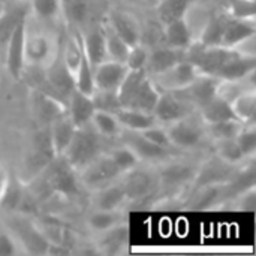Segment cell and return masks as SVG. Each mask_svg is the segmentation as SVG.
I'll return each instance as SVG.
<instances>
[{
  "label": "cell",
  "instance_id": "1",
  "mask_svg": "<svg viewBox=\"0 0 256 256\" xmlns=\"http://www.w3.org/2000/svg\"><path fill=\"white\" fill-rule=\"evenodd\" d=\"M3 224L9 230V232L14 236L22 254L46 255L50 242L40 232L36 222H33L26 213H21V212L6 213Z\"/></svg>",
  "mask_w": 256,
  "mask_h": 256
},
{
  "label": "cell",
  "instance_id": "2",
  "mask_svg": "<svg viewBox=\"0 0 256 256\" xmlns=\"http://www.w3.org/2000/svg\"><path fill=\"white\" fill-rule=\"evenodd\" d=\"M102 140L104 138L90 123L80 126L75 129V134L62 156L78 172L102 153Z\"/></svg>",
  "mask_w": 256,
  "mask_h": 256
},
{
  "label": "cell",
  "instance_id": "3",
  "mask_svg": "<svg viewBox=\"0 0 256 256\" xmlns=\"http://www.w3.org/2000/svg\"><path fill=\"white\" fill-rule=\"evenodd\" d=\"M200 164L180 159H165L159 162L156 170L158 188L166 194L178 192L189 184H194Z\"/></svg>",
  "mask_w": 256,
  "mask_h": 256
},
{
  "label": "cell",
  "instance_id": "4",
  "mask_svg": "<svg viewBox=\"0 0 256 256\" xmlns=\"http://www.w3.org/2000/svg\"><path fill=\"white\" fill-rule=\"evenodd\" d=\"M170 142L176 148L182 150H190L198 147L206 135V123L201 120L198 111L172 122L165 126Z\"/></svg>",
  "mask_w": 256,
  "mask_h": 256
},
{
  "label": "cell",
  "instance_id": "5",
  "mask_svg": "<svg viewBox=\"0 0 256 256\" xmlns=\"http://www.w3.org/2000/svg\"><path fill=\"white\" fill-rule=\"evenodd\" d=\"M122 177L114 162L108 153H100L96 159L88 162L84 168L78 171V180L81 188H86L90 192L102 189Z\"/></svg>",
  "mask_w": 256,
  "mask_h": 256
},
{
  "label": "cell",
  "instance_id": "6",
  "mask_svg": "<svg viewBox=\"0 0 256 256\" xmlns=\"http://www.w3.org/2000/svg\"><path fill=\"white\" fill-rule=\"evenodd\" d=\"M44 172L45 183L51 192L68 198L80 194L81 184L78 180V172L64 160L63 156H56L44 170Z\"/></svg>",
  "mask_w": 256,
  "mask_h": 256
},
{
  "label": "cell",
  "instance_id": "7",
  "mask_svg": "<svg viewBox=\"0 0 256 256\" xmlns=\"http://www.w3.org/2000/svg\"><path fill=\"white\" fill-rule=\"evenodd\" d=\"M118 182L126 194L128 201H144L159 190L156 171H150L140 165L124 172Z\"/></svg>",
  "mask_w": 256,
  "mask_h": 256
},
{
  "label": "cell",
  "instance_id": "8",
  "mask_svg": "<svg viewBox=\"0 0 256 256\" xmlns=\"http://www.w3.org/2000/svg\"><path fill=\"white\" fill-rule=\"evenodd\" d=\"M57 52H54V45L51 38L42 30H33L26 21V36H24V57L26 66L45 68Z\"/></svg>",
  "mask_w": 256,
  "mask_h": 256
},
{
  "label": "cell",
  "instance_id": "9",
  "mask_svg": "<svg viewBox=\"0 0 256 256\" xmlns=\"http://www.w3.org/2000/svg\"><path fill=\"white\" fill-rule=\"evenodd\" d=\"M198 74L200 72L194 64H190L186 60H182L177 64L171 66L170 69L148 76L152 78L153 84L159 88V92H174L189 86Z\"/></svg>",
  "mask_w": 256,
  "mask_h": 256
},
{
  "label": "cell",
  "instance_id": "10",
  "mask_svg": "<svg viewBox=\"0 0 256 256\" xmlns=\"http://www.w3.org/2000/svg\"><path fill=\"white\" fill-rule=\"evenodd\" d=\"M26 21L27 16L15 27L14 33L10 34L3 57L4 66L10 78L20 80L26 72V57H24V36H26Z\"/></svg>",
  "mask_w": 256,
  "mask_h": 256
},
{
  "label": "cell",
  "instance_id": "11",
  "mask_svg": "<svg viewBox=\"0 0 256 256\" xmlns=\"http://www.w3.org/2000/svg\"><path fill=\"white\" fill-rule=\"evenodd\" d=\"M192 112H195V110L177 92H160L156 106L153 110L154 118L159 124L164 126L177 122Z\"/></svg>",
  "mask_w": 256,
  "mask_h": 256
},
{
  "label": "cell",
  "instance_id": "12",
  "mask_svg": "<svg viewBox=\"0 0 256 256\" xmlns=\"http://www.w3.org/2000/svg\"><path fill=\"white\" fill-rule=\"evenodd\" d=\"M234 174H236L234 165H230L213 154L210 159L200 164L194 184L196 189L210 184H226L232 180Z\"/></svg>",
  "mask_w": 256,
  "mask_h": 256
},
{
  "label": "cell",
  "instance_id": "13",
  "mask_svg": "<svg viewBox=\"0 0 256 256\" xmlns=\"http://www.w3.org/2000/svg\"><path fill=\"white\" fill-rule=\"evenodd\" d=\"M218 82H219L218 76L198 74L196 78L189 86H186L184 88H180V90H174V92H177L195 111H198L213 96H216Z\"/></svg>",
  "mask_w": 256,
  "mask_h": 256
},
{
  "label": "cell",
  "instance_id": "14",
  "mask_svg": "<svg viewBox=\"0 0 256 256\" xmlns=\"http://www.w3.org/2000/svg\"><path fill=\"white\" fill-rule=\"evenodd\" d=\"M122 141L124 146H128L141 162H162L170 158V150L159 147L153 142H150L147 138H144L140 132L134 130H124L120 132Z\"/></svg>",
  "mask_w": 256,
  "mask_h": 256
},
{
  "label": "cell",
  "instance_id": "15",
  "mask_svg": "<svg viewBox=\"0 0 256 256\" xmlns=\"http://www.w3.org/2000/svg\"><path fill=\"white\" fill-rule=\"evenodd\" d=\"M124 63L105 60L93 68V78L96 90H118L124 75L128 74Z\"/></svg>",
  "mask_w": 256,
  "mask_h": 256
},
{
  "label": "cell",
  "instance_id": "16",
  "mask_svg": "<svg viewBox=\"0 0 256 256\" xmlns=\"http://www.w3.org/2000/svg\"><path fill=\"white\" fill-rule=\"evenodd\" d=\"M32 106H33L34 117L42 124H45L46 128L56 118H58L60 116H63L66 112V105L62 100H58V99H56V98H52V96L40 92V90H38V88L33 90Z\"/></svg>",
  "mask_w": 256,
  "mask_h": 256
},
{
  "label": "cell",
  "instance_id": "17",
  "mask_svg": "<svg viewBox=\"0 0 256 256\" xmlns=\"http://www.w3.org/2000/svg\"><path fill=\"white\" fill-rule=\"evenodd\" d=\"M108 26L118 34L129 46L138 44L141 40V28L138 21L123 10H111L108 14Z\"/></svg>",
  "mask_w": 256,
  "mask_h": 256
},
{
  "label": "cell",
  "instance_id": "18",
  "mask_svg": "<svg viewBox=\"0 0 256 256\" xmlns=\"http://www.w3.org/2000/svg\"><path fill=\"white\" fill-rule=\"evenodd\" d=\"M184 60V50L172 48L168 45L156 46L148 51V60L146 66V72L148 75H154L170 69L178 62Z\"/></svg>",
  "mask_w": 256,
  "mask_h": 256
},
{
  "label": "cell",
  "instance_id": "19",
  "mask_svg": "<svg viewBox=\"0 0 256 256\" xmlns=\"http://www.w3.org/2000/svg\"><path fill=\"white\" fill-rule=\"evenodd\" d=\"M94 111L96 110H94L92 96H87V94L78 92L76 88H74L66 102V114L69 116L72 123L76 128L88 124Z\"/></svg>",
  "mask_w": 256,
  "mask_h": 256
},
{
  "label": "cell",
  "instance_id": "20",
  "mask_svg": "<svg viewBox=\"0 0 256 256\" xmlns=\"http://www.w3.org/2000/svg\"><path fill=\"white\" fill-rule=\"evenodd\" d=\"M92 207L94 210H108V212H116L120 210L124 202L128 201L126 194L120 184V182H114L102 189H98L92 192Z\"/></svg>",
  "mask_w": 256,
  "mask_h": 256
},
{
  "label": "cell",
  "instance_id": "21",
  "mask_svg": "<svg viewBox=\"0 0 256 256\" xmlns=\"http://www.w3.org/2000/svg\"><path fill=\"white\" fill-rule=\"evenodd\" d=\"M76 126L72 123L69 116L64 112L58 118H56L50 126H48V135H50V142L52 147V152L56 156H62L69 146L74 134H75Z\"/></svg>",
  "mask_w": 256,
  "mask_h": 256
},
{
  "label": "cell",
  "instance_id": "22",
  "mask_svg": "<svg viewBox=\"0 0 256 256\" xmlns=\"http://www.w3.org/2000/svg\"><path fill=\"white\" fill-rule=\"evenodd\" d=\"M236 54V51H232L231 48L218 45V46H207L196 69L200 74H206V75H212V76H218V74L220 72V69L224 68V64Z\"/></svg>",
  "mask_w": 256,
  "mask_h": 256
},
{
  "label": "cell",
  "instance_id": "23",
  "mask_svg": "<svg viewBox=\"0 0 256 256\" xmlns=\"http://www.w3.org/2000/svg\"><path fill=\"white\" fill-rule=\"evenodd\" d=\"M81 44H82L84 54L93 68L108 60L102 28H90L87 33L81 34Z\"/></svg>",
  "mask_w": 256,
  "mask_h": 256
},
{
  "label": "cell",
  "instance_id": "24",
  "mask_svg": "<svg viewBox=\"0 0 256 256\" xmlns=\"http://www.w3.org/2000/svg\"><path fill=\"white\" fill-rule=\"evenodd\" d=\"M99 250L105 255H118L124 252V248L129 243V230L123 224L99 234Z\"/></svg>",
  "mask_w": 256,
  "mask_h": 256
},
{
  "label": "cell",
  "instance_id": "25",
  "mask_svg": "<svg viewBox=\"0 0 256 256\" xmlns=\"http://www.w3.org/2000/svg\"><path fill=\"white\" fill-rule=\"evenodd\" d=\"M256 69V57L234 54L218 74L219 80H243L254 74Z\"/></svg>",
  "mask_w": 256,
  "mask_h": 256
},
{
  "label": "cell",
  "instance_id": "26",
  "mask_svg": "<svg viewBox=\"0 0 256 256\" xmlns=\"http://www.w3.org/2000/svg\"><path fill=\"white\" fill-rule=\"evenodd\" d=\"M254 34H256L255 20H240V18L230 16L220 45L226 48H232L243 39L250 38Z\"/></svg>",
  "mask_w": 256,
  "mask_h": 256
},
{
  "label": "cell",
  "instance_id": "27",
  "mask_svg": "<svg viewBox=\"0 0 256 256\" xmlns=\"http://www.w3.org/2000/svg\"><path fill=\"white\" fill-rule=\"evenodd\" d=\"M116 117H117L122 129H124V130L141 132L147 128L159 124L153 114L144 112L140 110H134V108H120L116 112Z\"/></svg>",
  "mask_w": 256,
  "mask_h": 256
},
{
  "label": "cell",
  "instance_id": "28",
  "mask_svg": "<svg viewBox=\"0 0 256 256\" xmlns=\"http://www.w3.org/2000/svg\"><path fill=\"white\" fill-rule=\"evenodd\" d=\"M196 195L190 201V208L192 210H208L216 207L220 201L222 196H230V189L228 183L226 184H210V186H202L196 189Z\"/></svg>",
  "mask_w": 256,
  "mask_h": 256
},
{
  "label": "cell",
  "instance_id": "29",
  "mask_svg": "<svg viewBox=\"0 0 256 256\" xmlns=\"http://www.w3.org/2000/svg\"><path fill=\"white\" fill-rule=\"evenodd\" d=\"M159 94H160L159 88L153 84L152 78L147 76L144 80V82L140 86V88L135 92L132 99L129 100L128 106H124V108H134V110H140V111L153 114V110L159 99Z\"/></svg>",
  "mask_w": 256,
  "mask_h": 256
},
{
  "label": "cell",
  "instance_id": "30",
  "mask_svg": "<svg viewBox=\"0 0 256 256\" xmlns=\"http://www.w3.org/2000/svg\"><path fill=\"white\" fill-rule=\"evenodd\" d=\"M27 16V10L24 6H12L3 8L0 12V54L4 52L6 44L14 33L15 27Z\"/></svg>",
  "mask_w": 256,
  "mask_h": 256
},
{
  "label": "cell",
  "instance_id": "31",
  "mask_svg": "<svg viewBox=\"0 0 256 256\" xmlns=\"http://www.w3.org/2000/svg\"><path fill=\"white\" fill-rule=\"evenodd\" d=\"M212 10L204 6L202 3H198V2H192L186 12L183 14V21L186 22L188 28H189V33L192 36V40H196L200 38V34L202 33L206 24L208 22L210 16H212Z\"/></svg>",
  "mask_w": 256,
  "mask_h": 256
},
{
  "label": "cell",
  "instance_id": "32",
  "mask_svg": "<svg viewBox=\"0 0 256 256\" xmlns=\"http://www.w3.org/2000/svg\"><path fill=\"white\" fill-rule=\"evenodd\" d=\"M24 195H26V190H24L21 178L10 172L8 184L4 188V192H3V195L0 198V208L4 213L20 212V207H21V202L24 200Z\"/></svg>",
  "mask_w": 256,
  "mask_h": 256
},
{
  "label": "cell",
  "instance_id": "33",
  "mask_svg": "<svg viewBox=\"0 0 256 256\" xmlns=\"http://www.w3.org/2000/svg\"><path fill=\"white\" fill-rule=\"evenodd\" d=\"M198 114L206 124L236 118L232 114V110H231V104L224 100L219 96H213L207 104H204L198 110Z\"/></svg>",
  "mask_w": 256,
  "mask_h": 256
},
{
  "label": "cell",
  "instance_id": "34",
  "mask_svg": "<svg viewBox=\"0 0 256 256\" xmlns=\"http://www.w3.org/2000/svg\"><path fill=\"white\" fill-rule=\"evenodd\" d=\"M58 54H60V58L63 60L64 66L68 68V70L74 76L80 63H81L82 56H84V50H82V44H81V34L74 33V34L66 36L63 46H62V51H58Z\"/></svg>",
  "mask_w": 256,
  "mask_h": 256
},
{
  "label": "cell",
  "instance_id": "35",
  "mask_svg": "<svg viewBox=\"0 0 256 256\" xmlns=\"http://www.w3.org/2000/svg\"><path fill=\"white\" fill-rule=\"evenodd\" d=\"M87 228L92 232L102 234L120 224H123V214L120 210L108 212V210H92V213L86 219Z\"/></svg>",
  "mask_w": 256,
  "mask_h": 256
},
{
  "label": "cell",
  "instance_id": "36",
  "mask_svg": "<svg viewBox=\"0 0 256 256\" xmlns=\"http://www.w3.org/2000/svg\"><path fill=\"white\" fill-rule=\"evenodd\" d=\"M164 40H165V45L178 48V50H184L189 46V44L192 42V36L183 18H177L165 24Z\"/></svg>",
  "mask_w": 256,
  "mask_h": 256
},
{
  "label": "cell",
  "instance_id": "37",
  "mask_svg": "<svg viewBox=\"0 0 256 256\" xmlns=\"http://www.w3.org/2000/svg\"><path fill=\"white\" fill-rule=\"evenodd\" d=\"M228 20H230V15H226V14H212L208 22L206 24L202 33L200 34V38L196 40L202 42L207 46L220 45Z\"/></svg>",
  "mask_w": 256,
  "mask_h": 256
},
{
  "label": "cell",
  "instance_id": "38",
  "mask_svg": "<svg viewBox=\"0 0 256 256\" xmlns=\"http://www.w3.org/2000/svg\"><path fill=\"white\" fill-rule=\"evenodd\" d=\"M231 110L234 117L242 123H252L255 122V110H256V92L248 90L238 94L231 102Z\"/></svg>",
  "mask_w": 256,
  "mask_h": 256
},
{
  "label": "cell",
  "instance_id": "39",
  "mask_svg": "<svg viewBox=\"0 0 256 256\" xmlns=\"http://www.w3.org/2000/svg\"><path fill=\"white\" fill-rule=\"evenodd\" d=\"M60 10H63L69 22L81 26L88 21L92 0H60Z\"/></svg>",
  "mask_w": 256,
  "mask_h": 256
},
{
  "label": "cell",
  "instance_id": "40",
  "mask_svg": "<svg viewBox=\"0 0 256 256\" xmlns=\"http://www.w3.org/2000/svg\"><path fill=\"white\" fill-rule=\"evenodd\" d=\"M90 124L93 129L102 136V138H116L122 132V126L112 112H105V111H94Z\"/></svg>",
  "mask_w": 256,
  "mask_h": 256
},
{
  "label": "cell",
  "instance_id": "41",
  "mask_svg": "<svg viewBox=\"0 0 256 256\" xmlns=\"http://www.w3.org/2000/svg\"><path fill=\"white\" fill-rule=\"evenodd\" d=\"M213 148H214V156L222 159L224 162L230 165H240L246 160L242 148L238 147L236 138H226V140H218L213 141Z\"/></svg>",
  "mask_w": 256,
  "mask_h": 256
},
{
  "label": "cell",
  "instance_id": "42",
  "mask_svg": "<svg viewBox=\"0 0 256 256\" xmlns=\"http://www.w3.org/2000/svg\"><path fill=\"white\" fill-rule=\"evenodd\" d=\"M102 30H104V39H105V48H106L108 60L124 63L130 46L118 34H116L114 30L108 24Z\"/></svg>",
  "mask_w": 256,
  "mask_h": 256
},
{
  "label": "cell",
  "instance_id": "43",
  "mask_svg": "<svg viewBox=\"0 0 256 256\" xmlns=\"http://www.w3.org/2000/svg\"><path fill=\"white\" fill-rule=\"evenodd\" d=\"M147 76H148V74L146 70H128V74L124 75V78L117 90L122 108L128 106L129 100L132 99V96L135 94V92L140 88V86L144 82V80Z\"/></svg>",
  "mask_w": 256,
  "mask_h": 256
},
{
  "label": "cell",
  "instance_id": "44",
  "mask_svg": "<svg viewBox=\"0 0 256 256\" xmlns=\"http://www.w3.org/2000/svg\"><path fill=\"white\" fill-rule=\"evenodd\" d=\"M242 126H243V123L238 122L237 118L208 123V124H206V135L210 136L213 141L226 140V138H236L238 130L242 129Z\"/></svg>",
  "mask_w": 256,
  "mask_h": 256
},
{
  "label": "cell",
  "instance_id": "45",
  "mask_svg": "<svg viewBox=\"0 0 256 256\" xmlns=\"http://www.w3.org/2000/svg\"><path fill=\"white\" fill-rule=\"evenodd\" d=\"M74 81H75V88L87 96H92L96 90L94 78H93V66L88 63L86 54L82 56L81 63L74 75Z\"/></svg>",
  "mask_w": 256,
  "mask_h": 256
},
{
  "label": "cell",
  "instance_id": "46",
  "mask_svg": "<svg viewBox=\"0 0 256 256\" xmlns=\"http://www.w3.org/2000/svg\"><path fill=\"white\" fill-rule=\"evenodd\" d=\"M111 160L114 162L116 168L118 170V172L123 176L124 172L134 170L135 166H138L141 164V160L138 159V156L124 144H122L120 147H116L114 150H111L110 153Z\"/></svg>",
  "mask_w": 256,
  "mask_h": 256
},
{
  "label": "cell",
  "instance_id": "47",
  "mask_svg": "<svg viewBox=\"0 0 256 256\" xmlns=\"http://www.w3.org/2000/svg\"><path fill=\"white\" fill-rule=\"evenodd\" d=\"M192 2L194 0H159L156 8L162 22L166 24L172 20L182 18Z\"/></svg>",
  "mask_w": 256,
  "mask_h": 256
},
{
  "label": "cell",
  "instance_id": "48",
  "mask_svg": "<svg viewBox=\"0 0 256 256\" xmlns=\"http://www.w3.org/2000/svg\"><path fill=\"white\" fill-rule=\"evenodd\" d=\"M92 100L96 111L116 114L122 108L118 93L116 90H94V93L92 94Z\"/></svg>",
  "mask_w": 256,
  "mask_h": 256
},
{
  "label": "cell",
  "instance_id": "49",
  "mask_svg": "<svg viewBox=\"0 0 256 256\" xmlns=\"http://www.w3.org/2000/svg\"><path fill=\"white\" fill-rule=\"evenodd\" d=\"M236 141L238 147L242 148L246 159L254 158L256 153V126L255 122L252 123H243L242 129L238 130Z\"/></svg>",
  "mask_w": 256,
  "mask_h": 256
},
{
  "label": "cell",
  "instance_id": "50",
  "mask_svg": "<svg viewBox=\"0 0 256 256\" xmlns=\"http://www.w3.org/2000/svg\"><path fill=\"white\" fill-rule=\"evenodd\" d=\"M148 48L138 42L129 48L128 57L124 60V64L129 70H146L147 60H148Z\"/></svg>",
  "mask_w": 256,
  "mask_h": 256
},
{
  "label": "cell",
  "instance_id": "51",
  "mask_svg": "<svg viewBox=\"0 0 256 256\" xmlns=\"http://www.w3.org/2000/svg\"><path fill=\"white\" fill-rule=\"evenodd\" d=\"M32 12L42 21L52 20L60 12V0H32Z\"/></svg>",
  "mask_w": 256,
  "mask_h": 256
},
{
  "label": "cell",
  "instance_id": "52",
  "mask_svg": "<svg viewBox=\"0 0 256 256\" xmlns=\"http://www.w3.org/2000/svg\"><path fill=\"white\" fill-rule=\"evenodd\" d=\"M228 15L240 20H255V0H231Z\"/></svg>",
  "mask_w": 256,
  "mask_h": 256
},
{
  "label": "cell",
  "instance_id": "53",
  "mask_svg": "<svg viewBox=\"0 0 256 256\" xmlns=\"http://www.w3.org/2000/svg\"><path fill=\"white\" fill-rule=\"evenodd\" d=\"M144 138H147L150 142L159 146V147H164V148H168L171 150L172 146L170 142V138H168V134H166V129L164 124H154L152 128H147L144 130L140 132Z\"/></svg>",
  "mask_w": 256,
  "mask_h": 256
},
{
  "label": "cell",
  "instance_id": "54",
  "mask_svg": "<svg viewBox=\"0 0 256 256\" xmlns=\"http://www.w3.org/2000/svg\"><path fill=\"white\" fill-rule=\"evenodd\" d=\"M18 254H22L18 243L4 226V224L0 222V256H14Z\"/></svg>",
  "mask_w": 256,
  "mask_h": 256
},
{
  "label": "cell",
  "instance_id": "55",
  "mask_svg": "<svg viewBox=\"0 0 256 256\" xmlns=\"http://www.w3.org/2000/svg\"><path fill=\"white\" fill-rule=\"evenodd\" d=\"M255 186L237 194V201H236V207L238 210H248V212H254L255 208Z\"/></svg>",
  "mask_w": 256,
  "mask_h": 256
},
{
  "label": "cell",
  "instance_id": "56",
  "mask_svg": "<svg viewBox=\"0 0 256 256\" xmlns=\"http://www.w3.org/2000/svg\"><path fill=\"white\" fill-rule=\"evenodd\" d=\"M256 34L250 36V38H246L243 39L242 42H238L236 46H232L231 50L236 51L237 54L240 56H249V57H256V45L255 40Z\"/></svg>",
  "mask_w": 256,
  "mask_h": 256
},
{
  "label": "cell",
  "instance_id": "57",
  "mask_svg": "<svg viewBox=\"0 0 256 256\" xmlns=\"http://www.w3.org/2000/svg\"><path fill=\"white\" fill-rule=\"evenodd\" d=\"M9 174H10V172H9L3 165H0V198H2V195H3V192H4L6 184H8Z\"/></svg>",
  "mask_w": 256,
  "mask_h": 256
},
{
  "label": "cell",
  "instance_id": "58",
  "mask_svg": "<svg viewBox=\"0 0 256 256\" xmlns=\"http://www.w3.org/2000/svg\"><path fill=\"white\" fill-rule=\"evenodd\" d=\"M3 8H4V4H2V3H0V12L3 10Z\"/></svg>",
  "mask_w": 256,
  "mask_h": 256
},
{
  "label": "cell",
  "instance_id": "59",
  "mask_svg": "<svg viewBox=\"0 0 256 256\" xmlns=\"http://www.w3.org/2000/svg\"><path fill=\"white\" fill-rule=\"evenodd\" d=\"M128 2H142V0H128Z\"/></svg>",
  "mask_w": 256,
  "mask_h": 256
}]
</instances>
